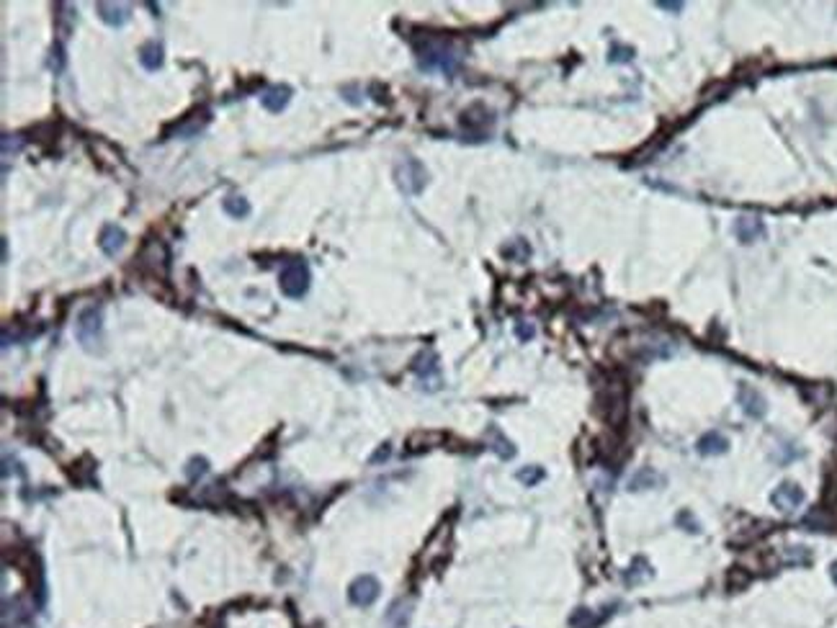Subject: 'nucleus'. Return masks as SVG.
<instances>
[{
    "instance_id": "obj_1",
    "label": "nucleus",
    "mask_w": 837,
    "mask_h": 628,
    "mask_svg": "<svg viewBox=\"0 0 837 628\" xmlns=\"http://www.w3.org/2000/svg\"><path fill=\"white\" fill-rule=\"evenodd\" d=\"M459 62H462V55L451 44H446V41L431 39L425 41L423 47H417V64L425 72L441 70L446 72V75H451V72H456Z\"/></svg>"
},
{
    "instance_id": "obj_13",
    "label": "nucleus",
    "mask_w": 837,
    "mask_h": 628,
    "mask_svg": "<svg viewBox=\"0 0 837 628\" xmlns=\"http://www.w3.org/2000/svg\"><path fill=\"white\" fill-rule=\"evenodd\" d=\"M696 448H698V454L701 456H721L729 451V440H726L721 433L711 430V433L698 438V445H696Z\"/></svg>"
},
{
    "instance_id": "obj_22",
    "label": "nucleus",
    "mask_w": 837,
    "mask_h": 628,
    "mask_svg": "<svg viewBox=\"0 0 837 628\" xmlns=\"http://www.w3.org/2000/svg\"><path fill=\"white\" fill-rule=\"evenodd\" d=\"M786 561L789 564H809L812 561V554L804 549V546H791L789 554H786Z\"/></svg>"
},
{
    "instance_id": "obj_9",
    "label": "nucleus",
    "mask_w": 837,
    "mask_h": 628,
    "mask_svg": "<svg viewBox=\"0 0 837 628\" xmlns=\"http://www.w3.org/2000/svg\"><path fill=\"white\" fill-rule=\"evenodd\" d=\"M734 235H737V239L740 242H755V239L766 237V224L760 222L758 216H740L737 222H734Z\"/></svg>"
},
{
    "instance_id": "obj_18",
    "label": "nucleus",
    "mask_w": 837,
    "mask_h": 628,
    "mask_svg": "<svg viewBox=\"0 0 837 628\" xmlns=\"http://www.w3.org/2000/svg\"><path fill=\"white\" fill-rule=\"evenodd\" d=\"M415 374L423 376V379H428V376H438V358L433 356V353H423V356L415 361Z\"/></svg>"
},
{
    "instance_id": "obj_26",
    "label": "nucleus",
    "mask_w": 837,
    "mask_h": 628,
    "mask_svg": "<svg viewBox=\"0 0 837 628\" xmlns=\"http://www.w3.org/2000/svg\"><path fill=\"white\" fill-rule=\"evenodd\" d=\"M518 247H520V260H526V255L531 253V250H528V245L526 242H523V239H518ZM516 253H518V250H516V247H505V255H513V258H516Z\"/></svg>"
},
{
    "instance_id": "obj_27",
    "label": "nucleus",
    "mask_w": 837,
    "mask_h": 628,
    "mask_svg": "<svg viewBox=\"0 0 837 628\" xmlns=\"http://www.w3.org/2000/svg\"><path fill=\"white\" fill-rule=\"evenodd\" d=\"M516 333H518L520 340H531V337H534V327H528V325H523V322H520V325L516 327Z\"/></svg>"
},
{
    "instance_id": "obj_20",
    "label": "nucleus",
    "mask_w": 837,
    "mask_h": 628,
    "mask_svg": "<svg viewBox=\"0 0 837 628\" xmlns=\"http://www.w3.org/2000/svg\"><path fill=\"white\" fill-rule=\"evenodd\" d=\"M649 577H652V569H649V566H646V561L644 559H637V561H634V564H631V569H629V574H626V582H631V585H634V582H644V580H649Z\"/></svg>"
},
{
    "instance_id": "obj_10",
    "label": "nucleus",
    "mask_w": 837,
    "mask_h": 628,
    "mask_svg": "<svg viewBox=\"0 0 837 628\" xmlns=\"http://www.w3.org/2000/svg\"><path fill=\"white\" fill-rule=\"evenodd\" d=\"M147 250L152 253V258H150L147 253H142L144 268H150L152 276H160V279H165V276H167V250H165V245L155 239V242H150V245H147Z\"/></svg>"
},
{
    "instance_id": "obj_21",
    "label": "nucleus",
    "mask_w": 837,
    "mask_h": 628,
    "mask_svg": "<svg viewBox=\"0 0 837 628\" xmlns=\"http://www.w3.org/2000/svg\"><path fill=\"white\" fill-rule=\"evenodd\" d=\"M541 479H544V469H541V466H526V469H520V471H518V482H520V484H526V487L539 484Z\"/></svg>"
},
{
    "instance_id": "obj_30",
    "label": "nucleus",
    "mask_w": 837,
    "mask_h": 628,
    "mask_svg": "<svg viewBox=\"0 0 837 628\" xmlns=\"http://www.w3.org/2000/svg\"><path fill=\"white\" fill-rule=\"evenodd\" d=\"M829 574H832V582H835V585H837V561H835V564H832V569H829Z\"/></svg>"
},
{
    "instance_id": "obj_19",
    "label": "nucleus",
    "mask_w": 837,
    "mask_h": 628,
    "mask_svg": "<svg viewBox=\"0 0 837 628\" xmlns=\"http://www.w3.org/2000/svg\"><path fill=\"white\" fill-rule=\"evenodd\" d=\"M492 451L500 456V459H513V456H516V448H513V443L505 435H502V433H497V430L492 433Z\"/></svg>"
},
{
    "instance_id": "obj_25",
    "label": "nucleus",
    "mask_w": 837,
    "mask_h": 628,
    "mask_svg": "<svg viewBox=\"0 0 837 628\" xmlns=\"http://www.w3.org/2000/svg\"><path fill=\"white\" fill-rule=\"evenodd\" d=\"M207 469H209L207 459H191V463H188L186 474H188L191 479H196V477H201V474H207Z\"/></svg>"
},
{
    "instance_id": "obj_23",
    "label": "nucleus",
    "mask_w": 837,
    "mask_h": 628,
    "mask_svg": "<svg viewBox=\"0 0 837 628\" xmlns=\"http://www.w3.org/2000/svg\"><path fill=\"white\" fill-rule=\"evenodd\" d=\"M49 70L52 72H62L64 70V52L60 44L52 47V57H49Z\"/></svg>"
},
{
    "instance_id": "obj_29",
    "label": "nucleus",
    "mask_w": 837,
    "mask_h": 628,
    "mask_svg": "<svg viewBox=\"0 0 837 628\" xmlns=\"http://www.w3.org/2000/svg\"><path fill=\"white\" fill-rule=\"evenodd\" d=\"M657 8H667V11H680L683 6L680 3H657Z\"/></svg>"
},
{
    "instance_id": "obj_14",
    "label": "nucleus",
    "mask_w": 837,
    "mask_h": 628,
    "mask_svg": "<svg viewBox=\"0 0 837 628\" xmlns=\"http://www.w3.org/2000/svg\"><path fill=\"white\" fill-rule=\"evenodd\" d=\"M209 111L207 109H201V111H193L191 116H186V121H181V124H176V137H184V139H188V137H196L201 132V129L209 124Z\"/></svg>"
},
{
    "instance_id": "obj_17",
    "label": "nucleus",
    "mask_w": 837,
    "mask_h": 628,
    "mask_svg": "<svg viewBox=\"0 0 837 628\" xmlns=\"http://www.w3.org/2000/svg\"><path fill=\"white\" fill-rule=\"evenodd\" d=\"M222 209H224V214H230L232 219H245V216H250V204H247L245 196H227Z\"/></svg>"
},
{
    "instance_id": "obj_12",
    "label": "nucleus",
    "mask_w": 837,
    "mask_h": 628,
    "mask_svg": "<svg viewBox=\"0 0 837 628\" xmlns=\"http://www.w3.org/2000/svg\"><path fill=\"white\" fill-rule=\"evenodd\" d=\"M291 101V88L289 85H273L268 88L263 96H261V104H263L265 111L271 113H281Z\"/></svg>"
},
{
    "instance_id": "obj_24",
    "label": "nucleus",
    "mask_w": 837,
    "mask_h": 628,
    "mask_svg": "<svg viewBox=\"0 0 837 628\" xmlns=\"http://www.w3.org/2000/svg\"><path fill=\"white\" fill-rule=\"evenodd\" d=\"M631 57H634V49H631V47H614V49H611V57H608V60H611V62L623 64V62H631Z\"/></svg>"
},
{
    "instance_id": "obj_7",
    "label": "nucleus",
    "mask_w": 837,
    "mask_h": 628,
    "mask_svg": "<svg viewBox=\"0 0 837 628\" xmlns=\"http://www.w3.org/2000/svg\"><path fill=\"white\" fill-rule=\"evenodd\" d=\"M737 402H740L742 412L747 414V417H755V420L766 417L768 405L758 389H752V386H747V384H742L740 391H737Z\"/></svg>"
},
{
    "instance_id": "obj_3",
    "label": "nucleus",
    "mask_w": 837,
    "mask_h": 628,
    "mask_svg": "<svg viewBox=\"0 0 837 628\" xmlns=\"http://www.w3.org/2000/svg\"><path fill=\"white\" fill-rule=\"evenodd\" d=\"M394 181H397L399 191L405 196H417L428 186V170L417 158H405L399 160L397 167H394Z\"/></svg>"
},
{
    "instance_id": "obj_15",
    "label": "nucleus",
    "mask_w": 837,
    "mask_h": 628,
    "mask_svg": "<svg viewBox=\"0 0 837 628\" xmlns=\"http://www.w3.org/2000/svg\"><path fill=\"white\" fill-rule=\"evenodd\" d=\"M139 62H142L144 70H160L162 67V44L160 41H147V44H142V49H139Z\"/></svg>"
},
{
    "instance_id": "obj_16",
    "label": "nucleus",
    "mask_w": 837,
    "mask_h": 628,
    "mask_svg": "<svg viewBox=\"0 0 837 628\" xmlns=\"http://www.w3.org/2000/svg\"><path fill=\"white\" fill-rule=\"evenodd\" d=\"M662 484V477L654 469H639L629 482L631 492H642V489H652V487Z\"/></svg>"
},
{
    "instance_id": "obj_2",
    "label": "nucleus",
    "mask_w": 837,
    "mask_h": 628,
    "mask_svg": "<svg viewBox=\"0 0 837 628\" xmlns=\"http://www.w3.org/2000/svg\"><path fill=\"white\" fill-rule=\"evenodd\" d=\"M75 337L85 350L96 353L104 342V314L101 307H88L80 312L78 322H75Z\"/></svg>"
},
{
    "instance_id": "obj_6",
    "label": "nucleus",
    "mask_w": 837,
    "mask_h": 628,
    "mask_svg": "<svg viewBox=\"0 0 837 628\" xmlns=\"http://www.w3.org/2000/svg\"><path fill=\"white\" fill-rule=\"evenodd\" d=\"M379 592H382V587H379L376 577H371V574H364V577H359V580L351 585V589H348L351 603L359 605V608H368L371 603H376Z\"/></svg>"
},
{
    "instance_id": "obj_5",
    "label": "nucleus",
    "mask_w": 837,
    "mask_h": 628,
    "mask_svg": "<svg viewBox=\"0 0 837 628\" xmlns=\"http://www.w3.org/2000/svg\"><path fill=\"white\" fill-rule=\"evenodd\" d=\"M770 502H773V508L781 510V512H794V510H798L801 508V502H804V489H801L796 482H783V484H778L773 489Z\"/></svg>"
},
{
    "instance_id": "obj_28",
    "label": "nucleus",
    "mask_w": 837,
    "mask_h": 628,
    "mask_svg": "<svg viewBox=\"0 0 837 628\" xmlns=\"http://www.w3.org/2000/svg\"><path fill=\"white\" fill-rule=\"evenodd\" d=\"M678 523H688V531H691V533L698 531V523H693V520H691V512H683V515H678Z\"/></svg>"
},
{
    "instance_id": "obj_4",
    "label": "nucleus",
    "mask_w": 837,
    "mask_h": 628,
    "mask_svg": "<svg viewBox=\"0 0 837 628\" xmlns=\"http://www.w3.org/2000/svg\"><path fill=\"white\" fill-rule=\"evenodd\" d=\"M279 286L289 299H302L310 288V268L304 260H289L279 276Z\"/></svg>"
},
{
    "instance_id": "obj_11",
    "label": "nucleus",
    "mask_w": 837,
    "mask_h": 628,
    "mask_svg": "<svg viewBox=\"0 0 837 628\" xmlns=\"http://www.w3.org/2000/svg\"><path fill=\"white\" fill-rule=\"evenodd\" d=\"M96 13L104 24L113 26V29H121L132 18L129 6H121V3H96Z\"/></svg>"
},
{
    "instance_id": "obj_8",
    "label": "nucleus",
    "mask_w": 837,
    "mask_h": 628,
    "mask_svg": "<svg viewBox=\"0 0 837 628\" xmlns=\"http://www.w3.org/2000/svg\"><path fill=\"white\" fill-rule=\"evenodd\" d=\"M124 245H127V232L121 230L119 224H106L98 237V247L104 250L106 258H116L124 250Z\"/></svg>"
}]
</instances>
